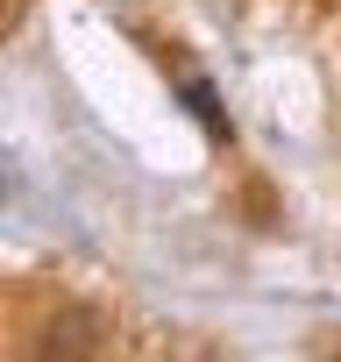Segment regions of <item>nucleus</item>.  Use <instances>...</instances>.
I'll return each mask as SVG.
<instances>
[{
	"mask_svg": "<svg viewBox=\"0 0 341 362\" xmlns=\"http://www.w3.org/2000/svg\"><path fill=\"white\" fill-rule=\"evenodd\" d=\"M0 192H8V185H0Z\"/></svg>",
	"mask_w": 341,
	"mask_h": 362,
	"instance_id": "nucleus-2",
	"label": "nucleus"
},
{
	"mask_svg": "<svg viewBox=\"0 0 341 362\" xmlns=\"http://www.w3.org/2000/svg\"><path fill=\"white\" fill-rule=\"evenodd\" d=\"M178 93H185V107H192V114H200V121H207L214 135H228V114H221V93H214L207 78H185Z\"/></svg>",
	"mask_w": 341,
	"mask_h": 362,
	"instance_id": "nucleus-1",
	"label": "nucleus"
}]
</instances>
